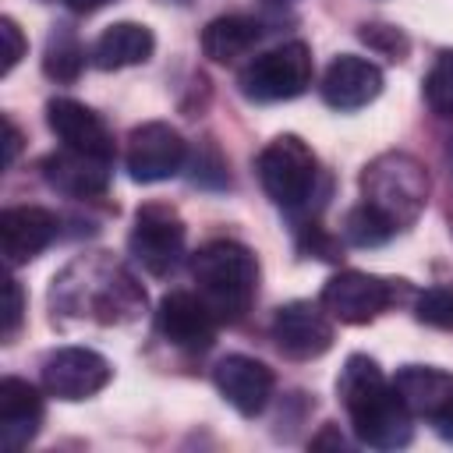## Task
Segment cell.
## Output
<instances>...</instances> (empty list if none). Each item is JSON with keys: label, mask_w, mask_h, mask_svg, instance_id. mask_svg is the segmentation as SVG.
Wrapping results in <instances>:
<instances>
[{"label": "cell", "mask_w": 453, "mask_h": 453, "mask_svg": "<svg viewBox=\"0 0 453 453\" xmlns=\"http://www.w3.org/2000/svg\"><path fill=\"white\" fill-rule=\"evenodd\" d=\"M50 308L53 322L88 319L99 326H131L145 311V290L110 251H88L53 276Z\"/></svg>", "instance_id": "cell-1"}, {"label": "cell", "mask_w": 453, "mask_h": 453, "mask_svg": "<svg viewBox=\"0 0 453 453\" xmlns=\"http://www.w3.org/2000/svg\"><path fill=\"white\" fill-rule=\"evenodd\" d=\"M336 396L350 418L354 435L375 449H400L411 442V411L396 396L393 382L382 375L379 361L368 354H350L336 379Z\"/></svg>", "instance_id": "cell-2"}, {"label": "cell", "mask_w": 453, "mask_h": 453, "mask_svg": "<svg viewBox=\"0 0 453 453\" xmlns=\"http://www.w3.org/2000/svg\"><path fill=\"white\" fill-rule=\"evenodd\" d=\"M191 276L198 283V297L209 304L216 322H241L258 294V258L251 248L237 241H209L191 258Z\"/></svg>", "instance_id": "cell-3"}, {"label": "cell", "mask_w": 453, "mask_h": 453, "mask_svg": "<svg viewBox=\"0 0 453 453\" xmlns=\"http://www.w3.org/2000/svg\"><path fill=\"white\" fill-rule=\"evenodd\" d=\"M428 170L411 152H382L361 170V202L393 230L411 226L428 205Z\"/></svg>", "instance_id": "cell-4"}, {"label": "cell", "mask_w": 453, "mask_h": 453, "mask_svg": "<svg viewBox=\"0 0 453 453\" xmlns=\"http://www.w3.org/2000/svg\"><path fill=\"white\" fill-rule=\"evenodd\" d=\"M311 74L315 64L308 42L294 39L251 57L237 74V88L251 103H283V99H297L311 85Z\"/></svg>", "instance_id": "cell-5"}, {"label": "cell", "mask_w": 453, "mask_h": 453, "mask_svg": "<svg viewBox=\"0 0 453 453\" xmlns=\"http://www.w3.org/2000/svg\"><path fill=\"white\" fill-rule=\"evenodd\" d=\"M262 191L280 205V209H297L308 202L315 191L319 177V159L315 152L297 138V134H276L255 159Z\"/></svg>", "instance_id": "cell-6"}, {"label": "cell", "mask_w": 453, "mask_h": 453, "mask_svg": "<svg viewBox=\"0 0 453 453\" xmlns=\"http://www.w3.org/2000/svg\"><path fill=\"white\" fill-rule=\"evenodd\" d=\"M184 237H188V230L173 205L145 202L134 212V226L127 234V251L149 276H170L184 258Z\"/></svg>", "instance_id": "cell-7"}, {"label": "cell", "mask_w": 453, "mask_h": 453, "mask_svg": "<svg viewBox=\"0 0 453 453\" xmlns=\"http://www.w3.org/2000/svg\"><path fill=\"white\" fill-rule=\"evenodd\" d=\"M403 290H407L403 280H382V276H372V273L343 269V273L326 280V287L319 294V304L347 326H365V322L379 319L386 308H393Z\"/></svg>", "instance_id": "cell-8"}, {"label": "cell", "mask_w": 453, "mask_h": 453, "mask_svg": "<svg viewBox=\"0 0 453 453\" xmlns=\"http://www.w3.org/2000/svg\"><path fill=\"white\" fill-rule=\"evenodd\" d=\"M184 159H188V145H184L180 131L170 127L166 120L138 124L127 134L124 166H127L131 180H138V184H159V180L177 177Z\"/></svg>", "instance_id": "cell-9"}, {"label": "cell", "mask_w": 453, "mask_h": 453, "mask_svg": "<svg viewBox=\"0 0 453 453\" xmlns=\"http://www.w3.org/2000/svg\"><path fill=\"white\" fill-rule=\"evenodd\" d=\"M113 379L110 361L92 347H60L42 357V389L57 400H88Z\"/></svg>", "instance_id": "cell-10"}, {"label": "cell", "mask_w": 453, "mask_h": 453, "mask_svg": "<svg viewBox=\"0 0 453 453\" xmlns=\"http://www.w3.org/2000/svg\"><path fill=\"white\" fill-rule=\"evenodd\" d=\"M273 340L276 350L290 361H315L333 347V322L322 304L311 301H287L273 315Z\"/></svg>", "instance_id": "cell-11"}, {"label": "cell", "mask_w": 453, "mask_h": 453, "mask_svg": "<svg viewBox=\"0 0 453 453\" xmlns=\"http://www.w3.org/2000/svg\"><path fill=\"white\" fill-rule=\"evenodd\" d=\"M212 382L219 396L241 414V418H258L276 389V375L265 361L248 357V354H226L212 368Z\"/></svg>", "instance_id": "cell-12"}, {"label": "cell", "mask_w": 453, "mask_h": 453, "mask_svg": "<svg viewBox=\"0 0 453 453\" xmlns=\"http://www.w3.org/2000/svg\"><path fill=\"white\" fill-rule=\"evenodd\" d=\"M216 315L209 311V304L198 294L188 290H170L159 301L156 311V329L170 347H180L188 354H202L212 347L216 340Z\"/></svg>", "instance_id": "cell-13"}, {"label": "cell", "mask_w": 453, "mask_h": 453, "mask_svg": "<svg viewBox=\"0 0 453 453\" xmlns=\"http://www.w3.org/2000/svg\"><path fill=\"white\" fill-rule=\"evenodd\" d=\"M46 124L64 142V149H74V152H85V156L113 163V156H117L113 134H110L106 120L96 110H88L85 103L67 99V96L50 99L46 103Z\"/></svg>", "instance_id": "cell-14"}, {"label": "cell", "mask_w": 453, "mask_h": 453, "mask_svg": "<svg viewBox=\"0 0 453 453\" xmlns=\"http://www.w3.org/2000/svg\"><path fill=\"white\" fill-rule=\"evenodd\" d=\"M60 234V219L42 205H11L0 212V241L7 265H25L46 251Z\"/></svg>", "instance_id": "cell-15"}, {"label": "cell", "mask_w": 453, "mask_h": 453, "mask_svg": "<svg viewBox=\"0 0 453 453\" xmlns=\"http://www.w3.org/2000/svg\"><path fill=\"white\" fill-rule=\"evenodd\" d=\"M322 99L326 106L340 110V113H350V110H361L368 103L379 99L382 92V71L365 60V57H354V53H340L326 74H322Z\"/></svg>", "instance_id": "cell-16"}, {"label": "cell", "mask_w": 453, "mask_h": 453, "mask_svg": "<svg viewBox=\"0 0 453 453\" xmlns=\"http://www.w3.org/2000/svg\"><path fill=\"white\" fill-rule=\"evenodd\" d=\"M110 166L113 163H106V159H96V156H85V152H74V149H60V152L42 159V177L53 191L85 202V198H103L106 195Z\"/></svg>", "instance_id": "cell-17"}, {"label": "cell", "mask_w": 453, "mask_h": 453, "mask_svg": "<svg viewBox=\"0 0 453 453\" xmlns=\"http://www.w3.org/2000/svg\"><path fill=\"white\" fill-rule=\"evenodd\" d=\"M42 425V396L35 386H28L18 375H7L0 382V446L7 453L25 449Z\"/></svg>", "instance_id": "cell-18"}, {"label": "cell", "mask_w": 453, "mask_h": 453, "mask_svg": "<svg viewBox=\"0 0 453 453\" xmlns=\"http://www.w3.org/2000/svg\"><path fill=\"white\" fill-rule=\"evenodd\" d=\"M393 389L418 418H439L453 403V375L432 365H403L393 375Z\"/></svg>", "instance_id": "cell-19"}, {"label": "cell", "mask_w": 453, "mask_h": 453, "mask_svg": "<svg viewBox=\"0 0 453 453\" xmlns=\"http://www.w3.org/2000/svg\"><path fill=\"white\" fill-rule=\"evenodd\" d=\"M156 50V35L149 25L138 21H117L110 28H103V35L92 42V64L99 71H120V67H134L145 64Z\"/></svg>", "instance_id": "cell-20"}, {"label": "cell", "mask_w": 453, "mask_h": 453, "mask_svg": "<svg viewBox=\"0 0 453 453\" xmlns=\"http://www.w3.org/2000/svg\"><path fill=\"white\" fill-rule=\"evenodd\" d=\"M258 39H262V25L255 18L223 14V18H212L202 28V53L216 64H234V60L248 57Z\"/></svg>", "instance_id": "cell-21"}, {"label": "cell", "mask_w": 453, "mask_h": 453, "mask_svg": "<svg viewBox=\"0 0 453 453\" xmlns=\"http://www.w3.org/2000/svg\"><path fill=\"white\" fill-rule=\"evenodd\" d=\"M85 67V46L78 42V35L67 25H57L46 39V57H42V71L53 81L71 85Z\"/></svg>", "instance_id": "cell-22"}, {"label": "cell", "mask_w": 453, "mask_h": 453, "mask_svg": "<svg viewBox=\"0 0 453 453\" xmlns=\"http://www.w3.org/2000/svg\"><path fill=\"white\" fill-rule=\"evenodd\" d=\"M425 103L435 117H453V50H442L425 74Z\"/></svg>", "instance_id": "cell-23"}, {"label": "cell", "mask_w": 453, "mask_h": 453, "mask_svg": "<svg viewBox=\"0 0 453 453\" xmlns=\"http://www.w3.org/2000/svg\"><path fill=\"white\" fill-rule=\"evenodd\" d=\"M393 234H396V230H393L379 212H372L365 202L354 205V209L347 212V219H343V237H347L354 248H379V244H386Z\"/></svg>", "instance_id": "cell-24"}, {"label": "cell", "mask_w": 453, "mask_h": 453, "mask_svg": "<svg viewBox=\"0 0 453 453\" xmlns=\"http://www.w3.org/2000/svg\"><path fill=\"white\" fill-rule=\"evenodd\" d=\"M191 184H195V188H212V191L230 188L226 159L219 156V149H216L212 142L198 145V152H195V159H191Z\"/></svg>", "instance_id": "cell-25"}, {"label": "cell", "mask_w": 453, "mask_h": 453, "mask_svg": "<svg viewBox=\"0 0 453 453\" xmlns=\"http://www.w3.org/2000/svg\"><path fill=\"white\" fill-rule=\"evenodd\" d=\"M414 315L425 326L435 329H453V287H428L414 301Z\"/></svg>", "instance_id": "cell-26"}, {"label": "cell", "mask_w": 453, "mask_h": 453, "mask_svg": "<svg viewBox=\"0 0 453 453\" xmlns=\"http://www.w3.org/2000/svg\"><path fill=\"white\" fill-rule=\"evenodd\" d=\"M357 35H361V42H368L372 50H379V53H386V57H393V60H400L407 50H411V42H407V35L396 28V25H382V21H365L361 28H357Z\"/></svg>", "instance_id": "cell-27"}, {"label": "cell", "mask_w": 453, "mask_h": 453, "mask_svg": "<svg viewBox=\"0 0 453 453\" xmlns=\"http://www.w3.org/2000/svg\"><path fill=\"white\" fill-rule=\"evenodd\" d=\"M297 248H301L304 255L322 258V262H336V258H340V241L329 237L319 223H308V226H304V234L297 237Z\"/></svg>", "instance_id": "cell-28"}, {"label": "cell", "mask_w": 453, "mask_h": 453, "mask_svg": "<svg viewBox=\"0 0 453 453\" xmlns=\"http://www.w3.org/2000/svg\"><path fill=\"white\" fill-rule=\"evenodd\" d=\"M0 39H4V74H11L14 67H18V60L25 57V50H28V42H25V35H21V28L14 25V18H0Z\"/></svg>", "instance_id": "cell-29"}, {"label": "cell", "mask_w": 453, "mask_h": 453, "mask_svg": "<svg viewBox=\"0 0 453 453\" xmlns=\"http://www.w3.org/2000/svg\"><path fill=\"white\" fill-rule=\"evenodd\" d=\"M21 315H25V297H21V283L11 276L7 280V311H4V340H14L18 326H21Z\"/></svg>", "instance_id": "cell-30"}, {"label": "cell", "mask_w": 453, "mask_h": 453, "mask_svg": "<svg viewBox=\"0 0 453 453\" xmlns=\"http://www.w3.org/2000/svg\"><path fill=\"white\" fill-rule=\"evenodd\" d=\"M74 14H96L99 7H106V4H117V0H64Z\"/></svg>", "instance_id": "cell-31"}, {"label": "cell", "mask_w": 453, "mask_h": 453, "mask_svg": "<svg viewBox=\"0 0 453 453\" xmlns=\"http://www.w3.org/2000/svg\"><path fill=\"white\" fill-rule=\"evenodd\" d=\"M18 149H21V134H18V127H14V120H7V156H4V163H7V166L14 163V156H18Z\"/></svg>", "instance_id": "cell-32"}, {"label": "cell", "mask_w": 453, "mask_h": 453, "mask_svg": "<svg viewBox=\"0 0 453 453\" xmlns=\"http://www.w3.org/2000/svg\"><path fill=\"white\" fill-rule=\"evenodd\" d=\"M435 428H439V435H442L446 442H453V403L435 418Z\"/></svg>", "instance_id": "cell-33"}, {"label": "cell", "mask_w": 453, "mask_h": 453, "mask_svg": "<svg viewBox=\"0 0 453 453\" xmlns=\"http://www.w3.org/2000/svg\"><path fill=\"white\" fill-rule=\"evenodd\" d=\"M273 4H287V0H273Z\"/></svg>", "instance_id": "cell-34"}]
</instances>
